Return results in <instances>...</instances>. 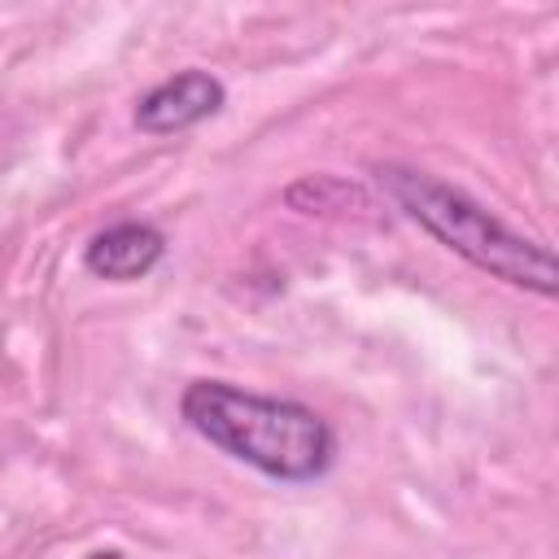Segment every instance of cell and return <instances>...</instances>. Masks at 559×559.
I'll return each instance as SVG.
<instances>
[{"label": "cell", "instance_id": "obj_1", "mask_svg": "<svg viewBox=\"0 0 559 559\" xmlns=\"http://www.w3.org/2000/svg\"><path fill=\"white\" fill-rule=\"evenodd\" d=\"M183 424L280 485H314L336 467V428L297 397H271L231 380H192L179 397Z\"/></svg>", "mask_w": 559, "mask_h": 559}, {"label": "cell", "instance_id": "obj_2", "mask_svg": "<svg viewBox=\"0 0 559 559\" xmlns=\"http://www.w3.org/2000/svg\"><path fill=\"white\" fill-rule=\"evenodd\" d=\"M371 175H376L380 192L411 223H419L432 240H441L450 253H459L476 271H485L511 288L537 293V297L559 293L555 249L546 240L515 231L511 223H502L489 205H480L463 188H454V183H445L419 166H402V162H380Z\"/></svg>", "mask_w": 559, "mask_h": 559}, {"label": "cell", "instance_id": "obj_3", "mask_svg": "<svg viewBox=\"0 0 559 559\" xmlns=\"http://www.w3.org/2000/svg\"><path fill=\"white\" fill-rule=\"evenodd\" d=\"M227 100V87L223 79H214L210 70H179L170 79H162L157 87H148L140 100H135V127L144 135H179L205 118H214Z\"/></svg>", "mask_w": 559, "mask_h": 559}, {"label": "cell", "instance_id": "obj_4", "mask_svg": "<svg viewBox=\"0 0 559 559\" xmlns=\"http://www.w3.org/2000/svg\"><path fill=\"white\" fill-rule=\"evenodd\" d=\"M162 258H166V236L140 218L109 223L83 245V266L96 280H114V284L144 280Z\"/></svg>", "mask_w": 559, "mask_h": 559}, {"label": "cell", "instance_id": "obj_5", "mask_svg": "<svg viewBox=\"0 0 559 559\" xmlns=\"http://www.w3.org/2000/svg\"><path fill=\"white\" fill-rule=\"evenodd\" d=\"M349 201H362V188L336 175H306L284 188V205L297 214H332V210H345Z\"/></svg>", "mask_w": 559, "mask_h": 559}, {"label": "cell", "instance_id": "obj_6", "mask_svg": "<svg viewBox=\"0 0 559 559\" xmlns=\"http://www.w3.org/2000/svg\"><path fill=\"white\" fill-rule=\"evenodd\" d=\"M83 559H127L122 550H92V555H83Z\"/></svg>", "mask_w": 559, "mask_h": 559}]
</instances>
